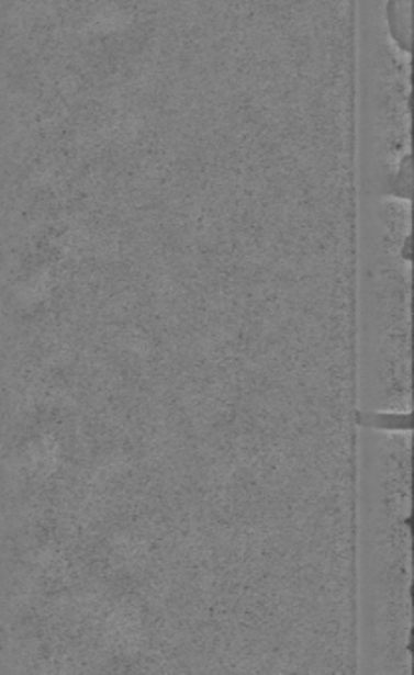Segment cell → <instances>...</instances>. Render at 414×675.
<instances>
[{
  "label": "cell",
  "instance_id": "6da1fadb",
  "mask_svg": "<svg viewBox=\"0 0 414 675\" xmlns=\"http://www.w3.org/2000/svg\"><path fill=\"white\" fill-rule=\"evenodd\" d=\"M411 0H389L387 2V24L394 44L403 52L411 46Z\"/></svg>",
  "mask_w": 414,
  "mask_h": 675
}]
</instances>
